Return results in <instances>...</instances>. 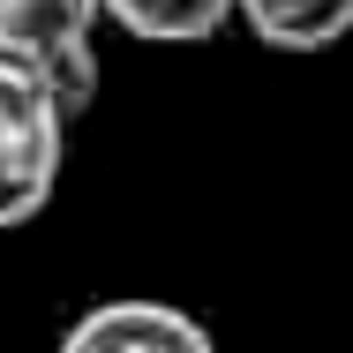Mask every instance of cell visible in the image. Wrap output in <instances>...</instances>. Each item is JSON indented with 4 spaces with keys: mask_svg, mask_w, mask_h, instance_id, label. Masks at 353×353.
Here are the masks:
<instances>
[{
    "mask_svg": "<svg viewBox=\"0 0 353 353\" xmlns=\"http://www.w3.org/2000/svg\"><path fill=\"white\" fill-rule=\"evenodd\" d=\"M98 15H105L98 0H0V53L53 68V61L98 46Z\"/></svg>",
    "mask_w": 353,
    "mask_h": 353,
    "instance_id": "cell-3",
    "label": "cell"
},
{
    "mask_svg": "<svg viewBox=\"0 0 353 353\" xmlns=\"http://www.w3.org/2000/svg\"><path fill=\"white\" fill-rule=\"evenodd\" d=\"M68 105L53 98V83L30 61L0 53V233L30 225L53 203L61 165H68Z\"/></svg>",
    "mask_w": 353,
    "mask_h": 353,
    "instance_id": "cell-1",
    "label": "cell"
},
{
    "mask_svg": "<svg viewBox=\"0 0 353 353\" xmlns=\"http://www.w3.org/2000/svg\"><path fill=\"white\" fill-rule=\"evenodd\" d=\"M241 23L279 53H323L353 30V0H241Z\"/></svg>",
    "mask_w": 353,
    "mask_h": 353,
    "instance_id": "cell-5",
    "label": "cell"
},
{
    "mask_svg": "<svg viewBox=\"0 0 353 353\" xmlns=\"http://www.w3.org/2000/svg\"><path fill=\"white\" fill-rule=\"evenodd\" d=\"M98 8L143 46H203L218 38V23L241 15V0H98Z\"/></svg>",
    "mask_w": 353,
    "mask_h": 353,
    "instance_id": "cell-4",
    "label": "cell"
},
{
    "mask_svg": "<svg viewBox=\"0 0 353 353\" xmlns=\"http://www.w3.org/2000/svg\"><path fill=\"white\" fill-rule=\"evenodd\" d=\"M61 353H218V346L188 308L150 301V293H121V301L83 308L61 339Z\"/></svg>",
    "mask_w": 353,
    "mask_h": 353,
    "instance_id": "cell-2",
    "label": "cell"
}]
</instances>
